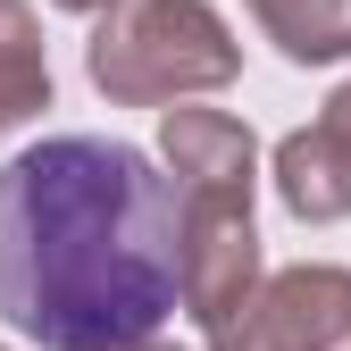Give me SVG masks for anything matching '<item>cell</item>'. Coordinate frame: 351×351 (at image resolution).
<instances>
[{
    "instance_id": "1",
    "label": "cell",
    "mask_w": 351,
    "mask_h": 351,
    "mask_svg": "<svg viewBox=\"0 0 351 351\" xmlns=\"http://www.w3.org/2000/svg\"><path fill=\"white\" fill-rule=\"evenodd\" d=\"M184 310V193L151 151L51 134L0 167V318L42 351H109Z\"/></svg>"
},
{
    "instance_id": "2",
    "label": "cell",
    "mask_w": 351,
    "mask_h": 351,
    "mask_svg": "<svg viewBox=\"0 0 351 351\" xmlns=\"http://www.w3.org/2000/svg\"><path fill=\"white\" fill-rule=\"evenodd\" d=\"M84 67L109 101L167 109L193 93H226L243 67V42L226 34V17L209 0H117V9H101Z\"/></svg>"
},
{
    "instance_id": "3",
    "label": "cell",
    "mask_w": 351,
    "mask_h": 351,
    "mask_svg": "<svg viewBox=\"0 0 351 351\" xmlns=\"http://www.w3.org/2000/svg\"><path fill=\"white\" fill-rule=\"evenodd\" d=\"M209 351H351V268H285L209 335Z\"/></svg>"
},
{
    "instance_id": "4",
    "label": "cell",
    "mask_w": 351,
    "mask_h": 351,
    "mask_svg": "<svg viewBox=\"0 0 351 351\" xmlns=\"http://www.w3.org/2000/svg\"><path fill=\"white\" fill-rule=\"evenodd\" d=\"M159 151L176 167L184 209H251V176H259V143L251 125L226 109H167Z\"/></svg>"
},
{
    "instance_id": "5",
    "label": "cell",
    "mask_w": 351,
    "mask_h": 351,
    "mask_svg": "<svg viewBox=\"0 0 351 351\" xmlns=\"http://www.w3.org/2000/svg\"><path fill=\"white\" fill-rule=\"evenodd\" d=\"M259 293V234L251 209H184V310L201 335H217Z\"/></svg>"
},
{
    "instance_id": "6",
    "label": "cell",
    "mask_w": 351,
    "mask_h": 351,
    "mask_svg": "<svg viewBox=\"0 0 351 351\" xmlns=\"http://www.w3.org/2000/svg\"><path fill=\"white\" fill-rule=\"evenodd\" d=\"M276 193H285V209L301 226L351 217V134L335 117H318V125H301V134L276 143Z\"/></svg>"
},
{
    "instance_id": "7",
    "label": "cell",
    "mask_w": 351,
    "mask_h": 351,
    "mask_svg": "<svg viewBox=\"0 0 351 351\" xmlns=\"http://www.w3.org/2000/svg\"><path fill=\"white\" fill-rule=\"evenodd\" d=\"M251 17L268 25V42L293 67L351 59V0H251Z\"/></svg>"
},
{
    "instance_id": "8",
    "label": "cell",
    "mask_w": 351,
    "mask_h": 351,
    "mask_svg": "<svg viewBox=\"0 0 351 351\" xmlns=\"http://www.w3.org/2000/svg\"><path fill=\"white\" fill-rule=\"evenodd\" d=\"M51 109V59H42V25L25 0H0V125H25Z\"/></svg>"
},
{
    "instance_id": "9",
    "label": "cell",
    "mask_w": 351,
    "mask_h": 351,
    "mask_svg": "<svg viewBox=\"0 0 351 351\" xmlns=\"http://www.w3.org/2000/svg\"><path fill=\"white\" fill-rule=\"evenodd\" d=\"M109 351H184V343H167V335H134V343H109Z\"/></svg>"
},
{
    "instance_id": "10",
    "label": "cell",
    "mask_w": 351,
    "mask_h": 351,
    "mask_svg": "<svg viewBox=\"0 0 351 351\" xmlns=\"http://www.w3.org/2000/svg\"><path fill=\"white\" fill-rule=\"evenodd\" d=\"M326 117H335V125H343V134H351V84H343V93H335V101H326Z\"/></svg>"
},
{
    "instance_id": "11",
    "label": "cell",
    "mask_w": 351,
    "mask_h": 351,
    "mask_svg": "<svg viewBox=\"0 0 351 351\" xmlns=\"http://www.w3.org/2000/svg\"><path fill=\"white\" fill-rule=\"evenodd\" d=\"M51 9H75V17H101V9H117V0H51Z\"/></svg>"
}]
</instances>
